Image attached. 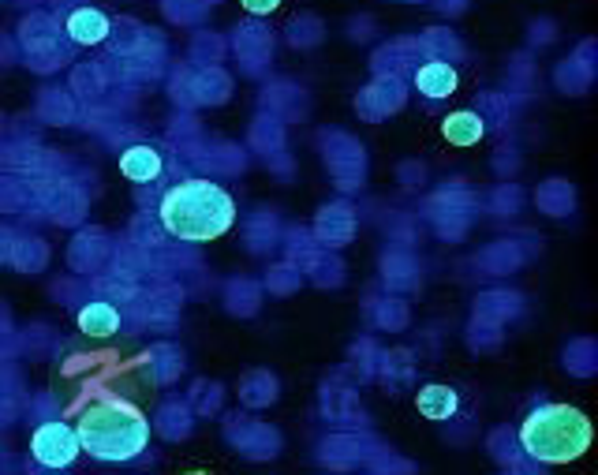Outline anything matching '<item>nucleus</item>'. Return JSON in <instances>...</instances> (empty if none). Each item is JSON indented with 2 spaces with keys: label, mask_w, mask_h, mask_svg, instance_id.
I'll return each mask as SVG.
<instances>
[{
  "label": "nucleus",
  "mask_w": 598,
  "mask_h": 475,
  "mask_svg": "<svg viewBox=\"0 0 598 475\" xmlns=\"http://www.w3.org/2000/svg\"><path fill=\"white\" fill-rule=\"evenodd\" d=\"M565 363L576 375H591L595 371V345L591 341H576V345L565 348Z\"/></svg>",
  "instance_id": "nucleus-29"
},
{
  "label": "nucleus",
  "mask_w": 598,
  "mask_h": 475,
  "mask_svg": "<svg viewBox=\"0 0 598 475\" xmlns=\"http://www.w3.org/2000/svg\"><path fill=\"white\" fill-rule=\"evenodd\" d=\"M240 4L251 15H270V12H277V8H281V0H240Z\"/></svg>",
  "instance_id": "nucleus-34"
},
{
  "label": "nucleus",
  "mask_w": 598,
  "mask_h": 475,
  "mask_svg": "<svg viewBox=\"0 0 598 475\" xmlns=\"http://www.w3.org/2000/svg\"><path fill=\"white\" fill-rule=\"evenodd\" d=\"M352 232H356V214H352L348 202H333V206H326V210L318 214V221H314V240H318V244L344 247L352 240Z\"/></svg>",
  "instance_id": "nucleus-8"
},
{
  "label": "nucleus",
  "mask_w": 598,
  "mask_h": 475,
  "mask_svg": "<svg viewBox=\"0 0 598 475\" xmlns=\"http://www.w3.org/2000/svg\"><path fill=\"white\" fill-rule=\"evenodd\" d=\"M236 57L243 60V72L258 75L273 57V34L258 23H243L236 30Z\"/></svg>",
  "instance_id": "nucleus-7"
},
{
  "label": "nucleus",
  "mask_w": 598,
  "mask_h": 475,
  "mask_svg": "<svg viewBox=\"0 0 598 475\" xmlns=\"http://www.w3.org/2000/svg\"><path fill=\"white\" fill-rule=\"evenodd\" d=\"M247 244H251V251H266V247L277 244V221H273V214L258 210V214L247 221Z\"/></svg>",
  "instance_id": "nucleus-25"
},
{
  "label": "nucleus",
  "mask_w": 598,
  "mask_h": 475,
  "mask_svg": "<svg viewBox=\"0 0 598 475\" xmlns=\"http://www.w3.org/2000/svg\"><path fill=\"white\" fill-rule=\"evenodd\" d=\"M307 270L314 274V281H318V285H341V281H344V266L337 259H326L322 251H318V255L307 262Z\"/></svg>",
  "instance_id": "nucleus-27"
},
{
  "label": "nucleus",
  "mask_w": 598,
  "mask_h": 475,
  "mask_svg": "<svg viewBox=\"0 0 598 475\" xmlns=\"http://www.w3.org/2000/svg\"><path fill=\"white\" fill-rule=\"evenodd\" d=\"M299 281H303V277H299V266H292V262H288V266H277V270H270V277H266L270 292H281V296H285V292H292V288H299Z\"/></svg>",
  "instance_id": "nucleus-31"
},
{
  "label": "nucleus",
  "mask_w": 598,
  "mask_h": 475,
  "mask_svg": "<svg viewBox=\"0 0 598 475\" xmlns=\"http://www.w3.org/2000/svg\"><path fill=\"white\" fill-rule=\"evenodd\" d=\"M591 419L572 404H539L520 427V449L539 464H569L591 449Z\"/></svg>",
  "instance_id": "nucleus-3"
},
{
  "label": "nucleus",
  "mask_w": 598,
  "mask_h": 475,
  "mask_svg": "<svg viewBox=\"0 0 598 475\" xmlns=\"http://www.w3.org/2000/svg\"><path fill=\"white\" fill-rule=\"evenodd\" d=\"M251 146H255L258 154H266V158H277V154L285 150V128H281V120L273 113L258 116L255 128H251Z\"/></svg>",
  "instance_id": "nucleus-16"
},
{
  "label": "nucleus",
  "mask_w": 598,
  "mask_h": 475,
  "mask_svg": "<svg viewBox=\"0 0 598 475\" xmlns=\"http://www.w3.org/2000/svg\"><path fill=\"white\" fill-rule=\"evenodd\" d=\"M161 225L169 236L184 240V244H210L217 236H225L236 225V202L221 184L214 180H180L165 191V199L157 206Z\"/></svg>",
  "instance_id": "nucleus-1"
},
{
  "label": "nucleus",
  "mask_w": 598,
  "mask_h": 475,
  "mask_svg": "<svg viewBox=\"0 0 598 475\" xmlns=\"http://www.w3.org/2000/svg\"><path fill=\"white\" fill-rule=\"evenodd\" d=\"M404 105V83L400 75H378L371 87L356 98V109L363 120H382V116L397 113Z\"/></svg>",
  "instance_id": "nucleus-6"
},
{
  "label": "nucleus",
  "mask_w": 598,
  "mask_h": 475,
  "mask_svg": "<svg viewBox=\"0 0 598 475\" xmlns=\"http://www.w3.org/2000/svg\"><path fill=\"white\" fill-rule=\"evenodd\" d=\"M240 397L247 404H270L277 397V378L270 371H251V375L243 378Z\"/></svg>",
  "instance_id": "nucleus-23"
},
{
  "label": "nucleus",
  "mask_w": 598,
  "mask_h": 475,
  "mask_svg": "<svg viewBox=\"0 0 598 475\" xmlns=\"http://www.w3.org/2000/svg\"><path fill=\"white\" fill-rule=\"evenodd\" d=\"M75 434L79 446L98 461H131L150 446V419L120 397H101L83 408Z\"/></svg>",
  "instance_id": "nucleus-2"
},
{
  "label": "nucleus",
  "mask_w": 598,
  "mask_h": 475,
  "mask_svg": "<svg viewBox=\"0 0 598 475\" xmlns=\"http://www.w3.org/2000/svg\"><path fill=\"white\" fill-rule=\"evenodd\" d=\"M68 38L79 45H98L105 42L109 34H113V23H109V15L98 12V8H79V12L68 15Z\"/></svg>",
  "instance_id": "nucleus-10"
},
{
  "label": "nucleus",
  "mask_w": 598,
  "mask_h": 475,
  "mask_svg": "<svg viewBox=\"0 0 598 475\" xmlns=\"http://www.w3.org/2000/svg\"><path fill=\"white\" fill-rule=\"evenodd\" d=\"M288 42L292 45H318L322 42V23L314 19V15H299L296 23H292V30H288Z\"/></svg>",
  "instance_id": "nucleus-26"
},
{
  "label": "nucleus",
  "mask_w": 598,
  "mask_h": 475,
  "mask_svg": "<svg viewBox=\"0 0 598 475\" xmlns=\"http://www.w3.org/2000/svg\"><path fill=\"white\" fill-rule=\"evenodd\" d=\"M438 8L449 12V15H456V12H464V8H468V0H438Z\"/></svg>",
  "instance_id": "nucleus-36"
},
{
  "label": "nucleus",
  "mask_w": 598,
  "mask_h": 475,
  "mask_svg": "<svg viewBox=\"0 0 598 475\" xmlns=\"http://www.w3.org/2000/svg\"><path fill=\"white\" fill-rule=\"evenodd\" d=\"M423 53H427L430 60H460L464 45L456 42L453 30H427V34H423Z\"/></svg>",
  "instance_id": "nucleus-22"
},
{
  "label": "nucleus",
  "mask_w": 598,
  "mask_h": 475,
  "mask_svg": "<svg viewBox=\"0 0 598 475\" xmlns=\"http://www.w3.org/2000/svg\"><path fill=\"white\" fill-rule=\"evenodd\" d=\"M524 251L516 244H509V240H501V244L486 247L483 255H479V262H483L490 274H513V270H520L524 266Z\"/></svg>",
  "instance_id": "nucleus-18"
},
{
  "label": "nucleus",
  "mask_w": 598,
  "mask_h": 475,
  "mask_svg": "<svg viewBox=\"0 0 598 475\" xmlns=\"http://www.w3.org/2000/svg\"><path fill=\"white\" fill-rule=\"evenodd\" d=\"M187 94H191V101H210V105H221V101L232 94V79H228L217 64H210V68H199V72L187 79Z\"/></svg>",
  "instance_id": "nucleus-12"
},
{
  "label": "nucleus",
  "mask_w": 598,
  "mask_h": 475,
  "mask_svg": "<svg viewBox=\"0 0 598 475\" xmlns=\"http://www.w3.org/2000/svg\"><path fill=\"white\" fill-rule=\"evenodd\" d=\"M404 180L412 188V180H423V165H404Z\"/></svg>",
  "instance_id": "nucleus-37"
},
{
  "label": "nucleus",
  "mask_w": 598,
  "mask_h": 475,
  "mask_svg": "<svg viewBox=\"0 0 598 475\" xmlns=\"http://www.w3.org/2000/svg\"><path fill=\"white\" fill-rule=\"evenodd\" d=\"M498 330H501L498 322H490V318L475 315V322H471V333H468L471 348H498V341H501Z\"/></svg>",
  "instance_id": "nucleus-30"
},
{
  "label": "nucleus",
  "mask_w": 598,
  "mask_h": 475,
  "mask_svg": "<svg viewBox=\"0 0 598 475\" xmlns=\"http://www.w3.org/2000/svg\"><path fill=\"white\" fill-rule=\"evenodd\" d=\"M374 322H378L382 330H404V326H408V307L400 300H382L378 311H374Z\"/></svg>",
  "instance_id": "nucleus-28"
},
{
  "label": "nucleus",
  "mask_w": 598,
  "mask_h": 475,
  "mask_svg": "<svg viewBox=\"0 0 598 475\" xmlns=\"http://www.w3.org/2000/svg\"><path fill=\"white\" fill-rule=\"evenodd\" d=\"M161 169H165V161H161L154 146H128L120 154V173L128 176L131 184H154Z\"/></svg>",
  "instance_id": "nucleus-9"
},
{
  "label": "nucleus",
  "mask_w": 598,
  "mask_h": 475,
  "mask_svg": "<svg viewBox=\"0 0 598 475\" xmlns=\"http://www.w3.org/2000/svg\"><path fill=\"white\" fill-rule=\"evenodd\" d=\"M382 270H385V285H393V288H415L419 285V266H415V259L412 255H404V251L385 255Z\"/></svg>",
  "instance_id": "nucleus-19"
},
{
  "label": "nucleus",
  "mask_w": 598,
  "mask_h": 475,
  "mask_svg": "<svg viewBox=\"0 0 598 475\" xmlns=\"http://www.w3.org/2000/svg\"><path fill=\"white\" fill-rule=\"evenodd\" d=\"M516 206H520V188H516V184L498 188V195H494V210H498V214H516Z\"/></svg>",
  "instance_id": "nucleus-33"
},
{
  "label": "nucleus",
  "mask_w": 598,
  "mask_h": 475,
  "mask_svg": "<svg viewBox=\"0 0 598 475\" xmlns=\"http://www.w3.org/2000/svg\"><path fill=\"white\" fill-rule=\"evenodd\" d=\"M225 303L232 315H255L258 303H262V292H258L255 281H228Z\"/></svg>",
  "instance_id": "nucleus-20"
},
{
  "label": "nucleus",
  "mask_w": 598,
  "mask_h": 475,
  "mask_svg": "<svg viewBox=\"0 0 598 475\" xmlns=\"http://www.w3.org/2000/svg\"><path fill=\"white\" fill-rule=\"evenodd\" d=\"M79 330L90 337H113L120 330V311L113 303H86L79 311Z\"/></svg>",
  "instance_id": "nucleus-14"
},
{
  "label": "nucleus",
  "mask_w": 598,
  "mask_h": 475,
  "mask_svg": "<svg viewBox=\"0 0 598 475\" xmlns=\"http://www.w3.org/2000/svg\"><path fill=\"white\" fill-rule=\"evenodd\" d=\"M520 311H524V300H520L516 292H486V296H479V307H475V315L490 318V322H498V326H505V322L516 318Z\"/></svg>",
  "instance_id": "nucleus-15"
},
{
  "label": "nucleus",
  "mask_w": 598,
  "mask_h": 475,
  "mask_svg": "<svg viewBox=\"0 0 598 475\" xmlns=\"http://www.w3.org/2000/svg\"><path fill=\"white\" fill-rule=\"evenodd\" d=\"M221 53H225V45H221V38H214V34H199V38H195V49H191V57L210 60V64H217Z\"/></svg>",
  "instance_id": "nucleus-32"
},
{
  "label": "nucleus",
  "mask_w": 598,
  "mask_h": 475,
  "mask_svg": "<svg viewBox=\"0 0 598 475\" xmlns=\"http://www.w3.org/2000/svg\"><path fill=\"white\" fill-rule=\"evenodd\" d=\"M408 53H415L412 42H393L385 45L382 53L374 57V72L378 75H397L400 68H408V64H415V60H408Z\"/></svg>",
  "instance_id": "nucleus-24"
},
{
  "label": "nucleus",
  "mask_w": 598,
  "mask_h": 475,
  "mask_svg": "<svg viewBox=\"0 0 598 475\" xmlns=\"http://www.w3.org/2000/svg\"><path fill=\"white\" fill-rule=\"evenodd\" d=\"M531 42H539V45H546V42H554V23H531Z\"/></svg>",
  "instance_id": "nucleus-35"
},
{
  "label": "nucleus",
  "mask_w": 598,
  "mask_h": 475,
  "mask_svg": "<svg viewBox=\"0 0 598 475\" xmlns=\"http://www.w3.org/2000/svg\"><path fill=\"white\" fill-rule=\"evenodd\" d=\"M415 90L427 94L430 101L449 98L456 90L453 64H449V60H427V64H419V68H415Z\"/></svg>",
  "instance_id": "nucleus-11"
},
{
  "label": "nucleus",
  "mask_w": 598,
  "mask_h": 475,
  "mask_svg": "<svg viewBox=\"0 0 598 475\" xmlns=\"http://www.w3.org/2000/svg\"><path fill=\"white\" fill-rule=\"evenodd\" d=\"M419 412L427 419H449L456 412V393L449 386H423L419 389Z\"/></svg>",
  "instance_id": "nucleus-17"
},
{
  "label": "nucleus",
  "mask_w": 598,
  "mask_h": 475,
  "mask_svg": "<svg viewBox=\"0 0 598 475\" xmlns=\"http://www.w3.org/2000/svg\"><path fill=\"white\" fill-rule=\"evenodd\" d=\"M442 135H445V139H449L453 146H475V143H479V139L486 135L483 113H475V109H460V113L445 116Z\"/></svg>",
  "instance_id": "nucleus-13"
},
{
  "label": "nucleus",
  "mask_w": 598,
  "mask_h": 475,
  "mask_svg": "<svg viewBox=\"0 0 598 475\" xmlns=\"http://www.w3.org/2000/svg\"><path fill=\"white\" fill-rule=\"evenodd\" d=\"M535 199H539V206L546 210V214H554V217L572 214V188L565 184V180H550V184H542Z\"/></svg>",
  "instance_id": "nucleus-21"
},
{
  "label": "nucleus",
  "mask_w": 598,
  "mask_h": 475,
  "mask_svg": "<svg viewBox=\"0 0 598 475\" xmlns=\"http://www.w3.org/2000/svg\"><path fill=\"white\" fill-rule=\"evenodd\" d=\"M322 146H326V165L333 180H337V188L352 191L363 184V173H367V154H363V146L352 139V135H344V131H329L322 135Z\"/></svg>",
  "instance_id": "nucleus-4"
},
{
  "label": "nucleus",
  "mask_w": 598,
  "mask_h": 475,
  "mask_svg": "<svg viewBox=\"0 0 598 475\" xmlns=\"http://www.w3.org/2000/svg\"><path fill=\"white\" fill-rule=\"evenodd\" d=\"M30 453H34V461L45 464V468H68V464L83 453V446H79L75 427L53 419V423H42V427L34 431V438H30Z\"/></svg>",
  "instance_id": "nucleus-5"
}]
</instances>
